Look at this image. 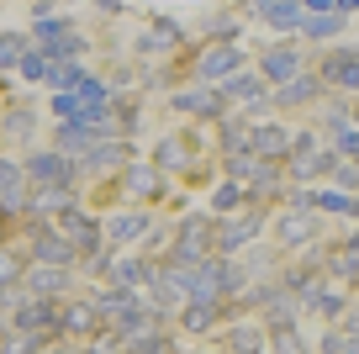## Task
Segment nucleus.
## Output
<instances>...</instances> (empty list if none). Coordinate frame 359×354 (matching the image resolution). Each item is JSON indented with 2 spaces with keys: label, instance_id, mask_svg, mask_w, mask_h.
Masks as SVG:
<instances>
[{
  "label": "nucleus",
  "instance_id": "15",
  "mask_svg": "<svg viewBox=\"0 0 359 354\" xmlns=\"http://www.w3.org/2000/svg\"><path fill=\"white\" fill-rule=\"evenodd\" d=\"M269 354H312V343L296 322H280V328H269Z\"/></svg>",
  "mask_w": 359,
  "mask_h": 354
},
{
  "label": "nucleus",
  "instance_id": "20",
  "mask_svg": "<svg viewBox=\"0 0 359 354\" xmlns=\"http://www.w3.org/2000/svg\"><path fill=\"white\" fill-rule=\"evenodd\" d=\"M248 180H254V196H280V164L275 159H259Z\"/></svg>",
  "mask_w": 359,
  "mask_h": 354
},
{
  "label": "nucleus",
  "instance_id": "26",
  "mask_svg": "<svg viewBox=\"0 0 359 354\" xmlns=\"http://www.w3.org/2000/svg\"><path fill=\"white\" fill-rule=\"evenodd\" d=\"M154 164H158V169H180V164H191V148L180 143V138H164V143H158V154H154Z\"/></svg>",
  "mask_w": 359,
  "mask_h": 354
},
{
  "label": "nucleus",
  "instance_id": "22",
  "mask_svg": "<svg viewBox=\"0 0 359 354\" xmlns=\"http://www.w3.org/2000/svg\"><path fill=\"white\" fill-rule=\"evenodd\" d=\"M317 211H333V217H359V196H354V190H327V196H317Z\"/></svg>",
  "mask_w": 359,
  "mask_h": 354
},
{
  "label": "nucleus",
  "instance_id": "11",
  "mask_svg": "<svg viewBox=\"0 0 359 354\" xmlns=\"http://www.w3.org/2000/svg\"><path fill=\"white\" fill-rule=\"evenodd\" d=\"M254 154H259V159L291 154V133H285V127H275V122H259V127H254Z\"/></svg>",
  "mask_w": 359,
  "mask_h": 354
},
{
  "label": "nucleus",
  "instance_id": "1",
  "mask_svg": "<svg viewBox=\"0 0 359 354\" xmlns=\"http://www.w3.org/2000/svg\"><path fill=\"white\" fill-rule=\"evenodd\" d=\"M212 238H217V222L191 211V217H180L175 228V249H169V265H196V259L212 254Z\"/></svg>",
  "mask_w": 359,
  "mask_h": 354
},
{
  "label": "nucleus",
  "instance_id": "31",
  "mask_svg": "<svg viewBox=\"0 0 359 354\" xmlns=\"http://www.w3.org/2000/svg\"><path fill=\"white\" fill-rule=\"evenodd\" d=\"M6 133L11 138H32V111H22V106L6 111Z\"/></svg>",
  "mask_w": 359,
  "mask_h": 354
},
{
  "label": "nucleus",
  "instance_id": "12",
  "mask_svg": "<svg viewBox=\"0 0 359 354\" xmlns=\"http://www.w3.org/2000/svg\"><path fill=\"white\" fill-rule=\"evenodd\" d=\"M22 175H27V164H11V159H0V211H6V217L22 206Z\"/></svg>",
  "mask_w": 359,
  "mask_h": 354
},
{
  "label": "nucleus",
  "instance_id": "4",
  "mask_svg": "<svg viewBox=\"0 0 359 354\" xmlns=\"http://www.w3.org/2000/svg\"><path fill=\"white\" fill-rule=\"evenodd\" d=\"M27 180H32V185H69V180H74V169H69V154H37L32 164H27Z\"/></svg>",
  "mask_w": 359,
  "mask_h": 354
},
{
  "label": "nucleus",
  "instance_id": "23",
  "mask_svg": "<svg viewBox=\"0 0 359 354\" xmlns=\"http://www.w3.org/2000/svg\"><path fill=\"white\" fill-rule=\"evenodd\" d=\"M122 159H127V143H90L85 164L90 169H111V164H122Z\"/></svg>",
  "mask_w": 359,
  "mask_h": 354
},
{
  "label": "nucleus",
  "instance_id": "33",
  "mask_svg": "<svg viewBox=\"0 0 359 354\" xmlns=\"http://www.w3.org/2000/svg\"><path fill=\"white\" fill-rule=\"evenodd\" d=\"M22 53H27V43H22V37H6V43H0V69H11V64H22Z\"/></svg>",
  "mask_w": 359,
  "mask_h": 354
},
{
  "label": "nucleus",
  "instance_id": "2",
  "mask_svg": "<svg viewBox=\"0 0 359 354\" xmlns=\"http://www.w3.org/2000/svg\"><path fill=\"white\" fill-rule=\"evenodd\" d=\"M264 232V211H243V217H217V238H212V254H238L248 249Z\"/></svg>",
  "mask_w": 359,
  "mask_h": 354
},
{
  "label": "nucleus",
  "instance_id": "41",
  "mask_svg": "<svg viewBox=\"0 0 359 354\" xmlns=\"http://www.w3.org/2000/svg\"><path fill=\"white\" fill-rule=\"evenodd\" d=\"M354 196H359V190H354Z\"/></svg>",
  "mask_w": 359,
  "mask_h": 354
},
{
  "label": "nucleus",
  "instance_id": "25",
  "mask_svg": "<svg viewBox=\"0 0 359 354\" xmlns=\"http://www.w3.org/2000/svg\"><path fill=\"white\" fill-rule=\"evenodd\" d=\"M127 185H133L143 201H154L158 196V169L154 164H133V169H127Z\"/></svg>",
  "mask_w": 359,
  "mask_h": 354
},
{
  "label": "nucleus",
  "instance_id": "16",
  "mask_svg": "<svg viewBox=\"0 0 359 354\" xmlns=\"http://www.w3.org/2000/svg\"><path fill=\"white\" fill-rule=\"evenodd\" d=\"M90 143H95V133H90L85 122H64L53 133V148L58 154H90Z\"/></svg>",
  "mask_w": 359,
  "mask_h": 354
},
{
  "label": "nucleus",
  "instance_id": "35",
  "mask_svg": "<svg viewBox=\"0 0 359 354\" xmlns=\"http://www.w3.org/2000/svg\"><path fill=\"white\" fill-rule=\"evenodd\" d=\"M338 328H344L348 339H359V307H344V317H338Z\"/></svg>",
  "mask_w": 359,
  "mask_h": 354
},
{
  "label": "nucleus",
  "instance_id": "13",
  "mask_svg": "<svg viewBox=\"0 0 359 354\" xmlns=\"http://www.w3.org/2000/svg\"><path fill=\"white\" fill-rule=\"evenodd\" d=\"M58 328L64 333H95L101 328V317H95V301H74V307H58Z\"/></svg>",
  "mask_w": 359,
  "mask_h": 354
},
{
  "label": "nucleus",
  "instance_id": "38",
  "mask_svg": "<svg viewBox=\"0 0 359 354\" xmlns=\"http://www.w3.org/2000/svg\"><path fill=\"white\" fill-rule=\"evenodd\" d=\"M333 6H338L344 16H348V11H359V0H333Z\"/></svg>",
  "mask_w": 359,
  "mask_h": 354
},
{
  "label": "nucleus",
  "instance_id": "10",
  "mask_svg": "<svg viewBox=\"0 0 359 354\" xmlns=\"http://www.w3.org/2000/svg\"><path fill=\"white\" fill-rule=\"evenodd\" d=\"M222 322V307L217 301H185L180 307V333H212Z\"/></svg>",
  "mask_w": 359,
  "mask_h": 354
},
{
  "label": "nucleus",
  "instance_id": "24",
  "mask_svg": "<svg viewBox=\"0 0 359 354\" xmlns=\"http://www.w3.org/2000/svg\"><path fill=\"white\" fill-rule=\"evenodd\" d=\"M222 148L227 154H248V148H254V127L248 122H222Z\"/></svg>",
  "mask_w": 359,
  "mask_h": 354
},
{
  "label": "nucleus",
  "instance_id": "19",
  "mask_svg": "<svg viewBox=\"0 0 359 354\" xmlns=\"http://www.w3.org/2000/svg\"><path fill=\"white\" fill-rule=\"evenodd\" d=\"M116 286H127V291H137V286H148L154 280V265H143V259H116Z\"/></svg>",
  "mask_w": 359,
  "mask_h": 354
},
{
  "label": "nucleus",
  "instance_id": "3",
  "mask_svg": "<svg viewBox=\"0 0 359 354\" xmlns=\"http://www.w3.org/2000/svg\"><path fill=\"white\" fill-rule=\"evenodd\" d=\"M58 232H64L74 249H95V244H101V222L85 217L79 206H64V211H58Z\"/></svg>",
  "mask_w": 359,
  "mask_h": 354
},
{
  "label": "nucleus",
  "instance_id": "36",
  "mask_svg": "<svg viewBox=\"0 0 359 354\" xmlns=\"http://www.w3.org/2000/svg\"><path fill=\"white\" fill-rule=\"evenodd\" d=\"M22 74L27 79H48V64H43V58H22Z\"/></svg>",
  "mask_w": 359,
  "mask_h": 354
},
{
  "label": "nucleus",
  "instance_id": "27",
  "mask_svg": "<svg viewBox=\"0 0 359 354\" xmlns=\"http://www.w3.org/2000/svg\"><path fill=\"white\" fill-rule=\"evenodd\" d=\"M312 96H317V79H306V74H296V79H285V85H280L285 106H302V100H312Z\"/></svg>",
  "mask_w": 359,
  "mask_h": 354
},
{
  "label": "nucleus",
  "instance_id": "9",
  "mask_svg": "<svg viewBox=\"0 0 359 354\" xmlns=\"http://www.w3.org/2000/svg\"><path fill=\"white\" fill-rule=\"evenodd\" d=\"M259 69H264V79H275V85H285V79H296V74H302V53H296V48H264V64H259Z\"/></svg>",
  "mask_w": 359,
  "mask_h": 354
},
{
  "label": "nucleus",
  "instance_id": "14",
  "mask_svg": "<svg viewBox=\"0 0 359 354\" xmlns=\"http://www.w3.org/2000/svg\"><path fill=\"white\" fill-rule=\"evenodd\" d=\"M222 100L217 90H180L175 96V111H196V117H222Z\"/></svg>",
  "mask_w": 359,
  "mask_h": 354
},
{
  "label": "nucleus",
  "instance_id": "21",
  "mask_svg": "<svg viewBox=\"0 0 359 354\" xmlns=\"http://www.w3.org/2000/svg\"><path fill=\"white\" fill-rule=\"evenodd\" d=\"M143 232H148V211H122V217L111 222L116 244H133V238H143Z\"/></svg>",
  "mask_w": 359,
  "mask_h": 354
},
{
  "label": "nucleus",
  "instance_id": "28",
  "mask_svg": "<svg viewBox=\"0 0 359 354\" xmlns=\"http://www.w3.org/2000/svg\"><path fill=\"white\" fill-rule=\"evenodd\" d=\"M79 79H85V74H79L74 64H48V85H53V90H74Z\"/></svg>",
  "mask_w": 359,
  "mask_h": 354
},
{
  "label": "nucleus",
  "instance_id": "32",
  "mask_svg": "<svg viewBox=\"0 0 359 354\" xmlns=\"http://www.w3.org/2000/svg\"><path fill=\"white\" fill-rule=\"evenodd\" d=\"M302 27H306V37H333L338 32V16L333 11H327V16H306Z\"/></svg>",
  "mask_w": 359,
  "mask_h": 354
},
{
  "label": "nucleus",
  "instance_id": "37",
  "mask_svg": "<svg viewBox=\"0 0 359 354\" xmlns=\"http://www.w3.org/2000/svg\"><path fill=\"white\" fill-rule=\"evenodd\" d=\"M90 354H116V339H101V343H95Z\"/></svg>",
  "mask_w": 359,
  "mask_h": 354
},
{
  "label": "nucleus",
  "instance_id": "39",
  "mask_svg": "<svg viewBox=\"0 0 359 354\" xmlns=\"http://www.w3.org/2000/svg\"><path fill=\"white\" fill-rule=\"evenodd\" d=\"M302 6H312V11H327V6H333V0H302Z\"/></svg>",
  "mask_w": 359,
  "mask_h": 354
},
{
  "label": "nucleus",
  "instance_id": "18",
  "mask_svg": "<svg viewBox=\"0 0 359 354\" xmlns=\"http://www.w3.org/2000/svg\"><path fill=\"white\" fill-rule=\"evenodd\" d=\"M254 11L264 16L269 27H296L302 16H296V0H254Z\"/></svg>",
  "mask_w": 359,
  "mask_h": 354
},
{
  "label": "nucleus",
  "instance_id": "5",
  "mask_svg": "<svg viewBox=\"0 0 359 354\" xmlns=\"http://www.w3.org/2000/svg\"><path fill=\"white\" fill-rule=\"evenodd\" d=\"M222 349H233V354H269V328H259V322H233V328L222 333Z\"/></svg>",
  "mask_w": 359,
  "mask_h": 354
},
{
  "label": "nucleus",
  "instance_id": "30",
  "mask_svg": "<svg viewBox=\"0 0 359 354\" xmlns=\"http://www.w3.org/2000/svg\"><path fill=\"white\" fill-rule=\"evenodd\" d=\"M317 354H348V333L344 328H327L323 339H317Z\"/></svg>",
  "mask_w": 359,
  "mask_h": 354
},
{
  "label": "nucleus",
  "instance_id": "6",
  "mask_svg": "<svg viewBox=\"0 0 359 354\" xmlns=\"http://www.w3.org/2000/svg\"><path fill=\"white\" fill-rule=\"evenodd\" d=\"M74 254H79V249L69 244L58 228H53V232H37V244H32V259H37V265H58V270H69V265H74Z\"/></svg>",
  "mask_w": 359,
  "mask_h": 354
},
{
  "label": "nucleus",
  "instance_id": "40",
  "mask_svg": "<svg viewBox=\"0 0 359 354\" xmlns=\"http://www.w3.org/2000/svg\"><path fill=\"white\" fill-rule=\"evenodd\" d=\"M58 354H74V349H58Z\"/></svg>",
  "mask_w": 359,
  "mask_h": 354
},
{
  "label": "nucleus",
  "instance_id": "8",
  "mask_svg": "<svg viewBox=\"0 0 359 354\" xmlns=\"http://www.w3.org/2000/svg\"><path fill=\"white\" fill-rule=\"evenodd\" d=\"M64 286H69V275L58 265H32V270H27V280H22V291H32V296H43V301H58V296H64Z\"/></svg>",
  "mask_w": 359,
  "mask_h": 354
},
{
  "label": "nucleus",
  "instance_id": "34",
  "mask_svg": "<svg viewBox=\"0 0 359 354\" xmlns=\"http://www.w3.org/2000/svg\"><path fill=\"white\" fill-rule=\"evenodd\" d=\"M16 275H22V265H16V259L6 254V249H0V286H11Z\"/></svg>",
  "mask_w": 359,
  "mask_h": 354
},
{
  "label": "nucleus",
  "instance_id": "17",
  "mask_svg": "<svg viewBox=\"0 0 359 354\" xmlns=\"http://www.w3.org/2000/svg\"><path fill=\"white\" fill-rule=\"evenodd\" d=\"M233 69H238V48H227V43L206 48V58H201V79H222V74H233Z\"/></svg>",
  "mask_w": 359,
  "mask_h": 354
},
{
  "label": "nucleus",
  "instance_id": "7",
  "mask_svg": "<svg viewBox=\"0 0 359 354\" xmlns=\"http://www.w3.org/2000/svg\"><path fill=\"white\" fill-rule=\"evenodd\" d=\"M275 238H280L285 249H302V244H312L317 238V211H285L280 217V228H275Z\"/></svg>",
  "mask_w": 359,
  "mask_h": 354
},
{
  "label": "nucleus",
  "instance_id": "29",
  "mask_svg": "<svg viewBox=\"0 0 359 354\" xmlns=\"http://www.w3.org/2000/svg\"><path fill=\"white\" fill-rule=\"evenodd\" d=\"M238 201H243V190H238V185H217L212 206H217V217H227V211H238Z\"/></svg>",
  "mask_w": 359,
  "mask_h": 354
}]
</instances>
